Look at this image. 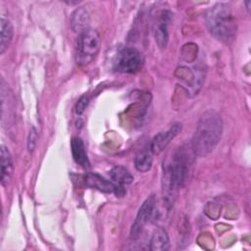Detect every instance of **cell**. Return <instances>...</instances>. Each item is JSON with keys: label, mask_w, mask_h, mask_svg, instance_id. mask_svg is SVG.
Listing matches in <instances>:
<instances>
[{"label": "cell", "mask_w": 251, "mask_h": 251, "mask_svg": "<svg viewBox=\"0 0 251 251\" xmlns=\"http://www.w3.org/2000/svg\"><path fill=\"white\" fill-rule=\"evenodd\" d=\"M37 137H38L37 130L34 126H32L29 129L28 136H27V150H28V152H32L34 150L35 145H36V141H37Z\"/></svg>", "instance_id": "e0dca14e"}, {"label": "cell", "mask_w": 251, "mask_h": 251, "mask_svg": "<svg viewBox=\"0 0 251 251\" xmlns=\"http://www.w3.org/2000/svg\"><path fill=\"white\" fill-rule=\"evenodd\" d=\"M143 65L142 54L133 47H125L119 51L115 61V69L124 74H134Z\"/></svg>", "instance_id": "5b68a950"}, {"label": "cell", "mask_w": 251, "mask_h": 251, "mask_svg": "<svg viewBox=\"0 0 251 251\" xmlns=\"http://www.w3.org/2000/svg\"><path fill=\"white\" fill-rule=\"evenodd\" d=\"M153 153L150 150V148L147 149H143L141 151H139L135 158H134V166L135 169L138 172L141 173H146L148 172L151 167H152V163H153Z\"/></svg>", "instance_id": "2e32d148"}, {"label": "cell", "mask_w": 251, "mask_h": 251, "mask_svg": "<svg viewBox=\"0 0 251 251\" xmlns=\"http://www.w3.org/2000/svg\"><path fill=\"white\" fill-rule=\"evenodd\" d=\"M84 183L87 187L96 189L104 193H115L117 192V186L113 181L106 179L104 176L97 173H87L84 176Z\"/></svg>", "instance_id": "9c48e42d"}, {"label": "cell", "mask_w": 251, "mask_h": 251, "mask_svg": "<svg viewBox=\"0 0 251 251\" xmlns=\"http://www.w3.org/2000/svg\"><path fill=\"white\" fill-rule=\"evenodd\" d=\"M172 21V14L169 11H163L156 22L154 36L156 44L160 48H166L169 41V25Z\"/></svg>", "instance_id": "ba28073f"}, {"label": "cell", "mask_w": 251, "mask_h": 251, "mask_svg": "<svg viewBox=\"0 0 251 251\" xmlns=\"http://www.w3.org/2000/svg\"><path fill=\"white\" fill-rule=\"evenodd\" d=\"M155 206H156V198L154 195H150L144 200V202L142 203V205L140 206V208L137 212L135 221L132 224V226L130 229V237L131 238L135 239L139 236L143 227L151 219V217L153 215V211L155 209Z\"/></svg>", "instance_id": "8992f818"}, {"label": "cell", "mask_w": 251, "mask_h": 251, "mask_svg": "<svg viewBox=\"0 0 251 251\" xmlns=\"http://www.w3.org/2000/svg\"><path fill=\"white\" fill-rule=\"evenodd\" d=\"M206 25L210 33L219 41L228 44L235 38L236 22L230 7L218 3L206 13Z\"/></svg>", "instance_id": "7a4b0ae2"}, {"label": "cell", "mask_w": 251, "mask_h": 251, "mask_svg": "<svg viewBox=\"0 0 251 251\" xmlns=\"http://www.w3.org/2000/svg\"><path fill=\"white\" fill-rule=\"evenodd\" d=\"M71 151L75 162L82 167L83 169H88L90 163L85 151L83 141L79 137H73L71 140Z\"/></svg>", "instance_id": "4fadbf2b"}, {"label": "cell", "mask_w": 251, "mask_h": 251, "mask_svg": "<svg viewBox=\"0 0 251 251\" xmlns=\"http://www.w3.org/2000/svg\"><path fill=\"white\" fill-rule=\"evenodd\" d=\"M101 46L100 34L93 28H88L78 34L75 61L78 65H88L98 54Z\"/></svg>", "instance_id": "277c9868"}, {"label": "cell", "mask_w": 251, "mask_h": 251, "mask_svg": "<svg viewBox=\"0 0 251 251\" xmlns=\"http://www.w3.org/2000/svg\"><path fill=\"white\" fill-rule=\"evenodd\" d=\"M180 130H181V125L176 124L166 131L157 133L151 140V143L149 146L152 153L154 155L161 153L170 144V142L178 134Z\"/></svg>", "instance_id": "52a82bcc"}, {"label": "cell", "mask_w": 251, "mask_h": 251, "mask_svg": "<svg viewBox=\"0 0 251 251\" xmlns=\"http://www.w3.org/2000/svg\"><path fill=\"white\" fill-rule=\"evenodd\" d=\"M71 27L76 33H81L88 29L90 23V17L88 11L84 7L76 8L71 15Z\"/></svg>", "instance_id": "8fae6325"}, {"label": "cell", "mask_w": 251, "mask_h": 251, "mask_svg": "<svg viewBox=\"0 0 251 251\" xmlns=\"http://www.w3.org/2000/svg\"><path fill=\"white\" fill-rule=\"evenodd\" d=\"M187 174V162L182 152H176L172 161L164 167L162 178V194L165 206L170 209L174 206L179 188Z\"/></svg>", "instance_id": "3957f363"}, {"label": "cell", "mask_w": 251, "mask_h": 251, "mask_svg": "<svg viewBox=\"0 0 251 251\" xmlns=\"http://www.w3.org/2000/svg\"><path fill=\"white\" fill-rule=\"evenodd\" d=\"M223 133V120L214 110H208L200 117L191 141L195 156L206 157L219 144Z\"/></svg>", "instance_id": "6da1fadb"}, {"label": "cell", "mask_w": 251, "mask_h": 251, "mask_svg": "<svg viewBox=\"0 0 251 251\" xmlns=\"http://www.w3.org/2000/svg\"><path fill=\"white\" fill-rule=\"evenodd\" d=\"M110 177L117 186V196H123L125 194L124 186L130 184L133 181V176L131 173L123 166L114 167L110 173Z\"/></svg>", "instance_id": "30bf717a"}, {"label": "cell", "mask_w": 251, "mask_h": 251, "mask_svg": "<svg viewBox=\"0 0 251 251\" xmlns=\"http://www.w3.org/2000/svg\"><path fill=\"white\" fill-rule=\"evenodd\" d=\"M170 248V239L167 230L159 226L157 227L150 239V249L152 251H166Z\"/></svg>", "instance_id": "5bb4252c"}, {"label": "cell", "mask_w": 251, "mask_h": 251, "mask_svg": "<svg viewBox=\"0 0 251 251\" xmlns=\"http://www.w3.org/2000/svg\"><path fill=\"white\" fill-rule=\"evenodd\" d=\"M14 34V29L11 22L4 17L1 18L0 21V54H4V52L8 49Z\"/></svg>", "instance_id": "9a60e30c"}, {"label": "cell", "mask_w": 251, "mask_h": 251, "mask_svg": "<svg viewBox=\"0 0 251 251\" xmlns=\"http://www.w3.org/2000/svg\"><path fill=\"white\" fill-rule=\"evenodd\" d=\"M1 153V184L3 186H7L12 178L14 166L12 161L11 153L4 144L1 145L0 149Z\"/></svg>", "instance_id": "7c38bea8"}, {"label": "cell", "mask_w": 251, "mask_h": 251, "mask_svg": "<svg viewBox=\"0 0 251 251\" xmlns=\"http://www.w3.org/2000/svg\"><path fill=\"white\" fill-rule=\"evenodd\" d=\"M88 102H89V98H88L87 96H85V95L81 96V97L77 100V102H76V104H75V113L78 114V115L82 114V113L84 112L85 108L87 107Z\"/></svg>", "instance_id": "ac0fdd59"}]
</instances>
